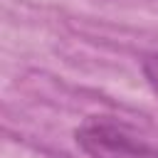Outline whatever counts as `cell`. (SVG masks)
<instances>
[{"instance_id":"obj_2","label":"cell","mask_w":158,"mask_h":158,"mask_svg":"<svg viewBox=\"0 0 158 158\" xmlns=\"http://www.w3.org/2000/svg\"><path fill=\"white\" fill-rule=\"evenodd\" d=\"M141 69H143V77H146V81L151 84V89L158 94V52H148V54H143V59H141Z\"/></svg>"},{"instance_id":"obj_1","label":"cell","mask_w":158,"mask_h":158,"mask_svg":"<svg viewBox=\"0 0 158 158\" xmlns=\"http://www.w3.org/2000/svg\"><path fill=\"white\" fill-rule=\"evenodd\" d=\"M74 141L91 158H158V143L111 116H86L74 128Z\"/></svg>"}]
</instances>
